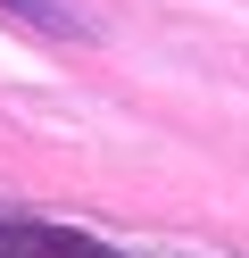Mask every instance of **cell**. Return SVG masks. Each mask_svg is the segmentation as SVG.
Segmentation results:
<instances>
[{
  "instance_id": "6da1fadb",
  "label": "cell",
  "mask_w": 249,
  "mask_h": 258,
  "mask_svg": "<svg viewBox=\"0 0 249 258\" xmlns=\"http://www.w3.org/2000/svg\"><path fill=\"white\" fill-rule=\"evenodd\" d=\"M0 258H116L108 241L75 233V225H33V217H0Z\"/></svg>"
},
{
  "instance_id": "7a4b0ae2",
  "label": "cell",
  "mask_w": 249,
  "mask_h": 258,
  "mask_svg": "<svg viewBox=\"0 0 249 258\" xmlns=\"http://www.w3.org/2000/svg\"><path fill=\"white\" fill-rule=\"evenodd\" d=\"M0 17L17 34H42V42H92V17L75 0H0Z\"/></svg>"
}]
</instances>
